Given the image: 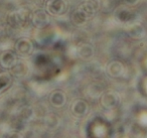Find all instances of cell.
Masks as SVG:
<instances>
[{
	"instance_id": "obj_1",
	"label": "cell",
	"mask_w": 147,
	"mask_h": 138,
	"mask_svg": "<svg viewBox=\"0 0 147 138\" xmlns=\"http://www.w3.org/2000/svg\"><path fill=\"white\" fill-rule=\"evenodd\" d=\"M49 12L55 15H61L67 9V2L65 0H51L49 2Z\"/></svg>"
},
{
	"instance_id": "obj_5",
	"label": "cell",
	"mask_w": 147,
	"mask_h": 138,
	"mask_svg": "<svg viewBox=\"0 0 147 138\" xmlns=\"http://www.w3.org/2000/svg\"><path fill=\"white\" fill-rule=\"evenodd\" d=\"M55 104L57 106H61L63 104V102H65V96H63V94L59 93V92H57V93L55 94Z\"/></svg>"
},
{
	"instance_id": "obj_2",
	"label": "cell",
	"mask_w": 147,
	"mask_h": 138,
	"mask_svg": "<svg viewBox=\"0 0 147 138\" xmlns=\"http://www.w3.org/2000/svg\"><path fill=\"white\" fill-rule=\"evenodd\" d=\"M128 32L132 37L139 39V37H142L144 34V27L139 23H134L128 28Z\"/></svg>"
},
{
	"instance_id": "obj_4",
	"label": "cell",
	"mask_w": 147,
	"mask_h": 138,
	"mask_svg": "<svg viewBox=\"0 0 147 138\" xmlns=\"http://www.w3.org/2000/svg\"><path fill=\"white\" fill-rule=\"evenodd\" d=\"M80 53L82 57H89L91 55H93V49L91 45H84L81 47L80 49Z\"/></svg>"
},
{
	"instance_id": "obj_7",
	"label": "cell",
	"mask_w": 147,
	"mask_h": 138,
	"mask_svg": "<svg viewBox=\"0 0 147 138\" xmlns=\"http://www.w3.org/2000/svg\"><path fill=\"white\" fill-rule=\"evenodd\" d=\"M125 2H126L127 4H129V5H134V4H136V3L138 2V0H125Z\"/></svg>"
},
{
	"instance_id": "obj_6",
	"label": "cell",
	"mask_w": 147,
	"mask_h": 138,
	"mask_svg": "<svg viewBox=\"0 0 147 138\" xmlns=\"http://www.w3.org/2000/svg\"><path fill=\"white\" fill-rule=\"evenodd\" d=\"M124 16H128L129 18H131V12H129L126 9H122V10L118 13V17L120 18V20H123Z\"/></svg>"
},
{
	"instance_id": "obj_3",
	"label": "cell",
	"mask_w": 147,
	"mask_h": 138,
	"mask_svg": "<svg viewBox=\"0 0 147 138\" xmlns=\"http://www.w3.org/2000/svg\"><path fill=\"white\" fill-rule=\"evenodd\" d=\"M88 19H89V17L87 16L86 13H85L84 11L80 8V7H79L78 10L75 11V13H74V15H73L74 22L76 23V24H78V25L84 24V23L86 22Z\"/></svg>"
}]
</instances>
